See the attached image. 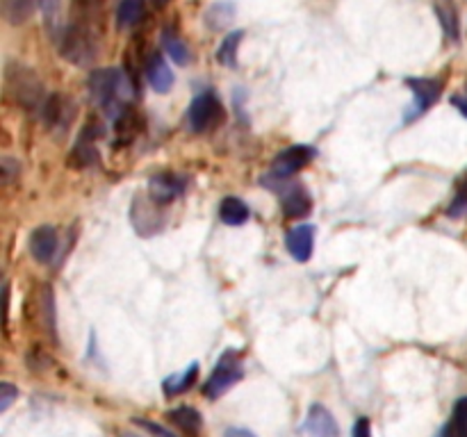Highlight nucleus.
Returning a JSON list of instances; mask_svg holds the SVG:
<instances>
[{"label": "nucleus", "mask_w": 467, "mask_h": 437, "mask_svg": "<svg viewBox=\"0 0 467 437\" xmlns=\"http://www.w3.org/2000/svg\"><path fill=\"white\" fill-rule=\"evenodd\" d=\"M196 376H199V364L192 363L190 367L185 369V372L174 373V376L164 378V381H163V392H164V394H167V396H178V394H183V392H187L192 385H194Z\"/></svg>", "instance_id": "412c9836"}, {"label": "nucleus", "mask_w": 467, "mask_h": 437, "mask_svg": "<svg viewBox=\"0 0 467 437\" xmlns=\"http://www.w3.org/2000/svg\"><path fill=\"white\" fill-rule=\"evenodd\" d=\"M406 84L412 94V105H411V112L406 114V121H412L417 119V116L424 114V112L438 101L440 94H442V80L408 78Z\"/></svg>", "instance_id": "6e6552de"}, {"label": "nucleus", "mask_w": 467, "mask_h": 437, "mask_svg": "<svg viewBox=\"0 0 467 437\" xmlns=\"http://www.w3.org/2000/svg\"><path fill=\"white\" fill-rule=\"evenodd\" d=\"M283 184H276V189L281 192V207L285 212L287 219H303L310 210H313V198L305 192V187L296 180L281 178Z\"/></svg>", "instance_id": "1a4fd4ad"}, {"label": "nucleus", "mask_w": 467, "mask_h": 437, "mask_svg": "<svg viewBox=\"0 0 467 437\" xmlns=\"http://www.w3.org/2000/svg\"><path fill=\"white\" fill-rule=\"evenodd\" d=\"M440 437H442V435H440Z\"/></svg>", "instance_id": "e433bc0d"}, {"label": "nucleus", "mask_w": 467, "mask_h": 437, "mask_svg": "<svg viewBox=\"0 0 467 437\" xmlns=\"http://www.w3.org/2000/svg\"><path fill=\"white\" fill-rule=\"evenodd\" d=\"M153 3V7H158V10H163V7H167L169 3H172V0H151Z\"/></svg>", "instance_id": "f704fd0d"}, {"label": "nucleus", "mask_w": 467, "mask_h": 437, "mask_svg": "<svg viewBox=\"0 0 467 437\" xmlns=\"http://www.w3.org/2000/svg\"><path fill=\"white\" fill-rule=\"evenodd\" d=\"M187 116H190V125L194 133H208V130H213L214 125L224 121L222 101L213 92L199 94L192 101Z\"/></svg>", "instance_id": "39448f33"}, {"label": "nucleus", "mask_w": 467, "mask_h": 437, "mask_svg": "<svg viewBox=\"0 0 467 437\" xmlns=\"http://www.w3.org/2000/svg\"><path fill=\"white\" fill-rule=\"evenodd\" d=\"M146 78L148 84H151L158 94L172 92L174 83H176V78H174L172 74V66L164 62L163 55H151V62H148L146 66Z\"/></svg>", "instance_id": "4468645a"}, {"label": "nucleus", "mask_w": 467, "mask_h": 437, "mask_svg": "<svg viewBox=\"0 0 467 437\" xmlns=\"http://www.w3.org/2000/svg\"><path fill=\"white\" fill-rule=\"evenodd\" d=\"M89 98L110 116L112 121L119 119L125 110V98H128L130 83L119 69H96L87 78Z\"/></svg>", "instance_id": "f257e3e1"}, {"label": "nucleus", "mask_w": 467, "mask_h": 437, "mask_svg": "<svg viewBox=\"0 0 467 437\" xmlns=\"http://www.w3.org/2000/svg\"><path fill=\"white\" fill-rule=\"evenodd\" d=\"M134 423H137V426H142L144 431H148L151 432L153 437H181L178 435V432H174V431H169V428H164V426H160V423H155V422H151V419H142V417H134L133 419Z\"/></svg>", "instance_id": "bb28decb"}, {"label": "nucleus", "mask_w": 467, "mask_h": 437, "mask_svg": "<svg viewBox=\"0 0 467 437\" xmlns=\"http://www.w3.org/2000/svg\"><path fill=\"white\" fill-rule=\"evenodd\" d=\"M167 419L174 426L181 428V432H185V435L190 437L199 435L201 426H204V417H201L194 408H190V405H181V408L169 410Z\"/></svg>", "instance_id": "dca6fc26"}, {"label": "nucleus", "mask_w": 467, "mask_h": 437, "mask_svg": "<svg viewBox=\"0 0 467 437\" xmlns=\"http://www.w3.org/2000/svg\"><path fill=\"white\" fill-rule=\"evenodd\" d=\"M37 5V0H0V12L10 25H24Z\"/></svg>", "instance_id": "f3484780"}, {"label": "nucleus", "mask_w": 467, "mask_h": 437, "mask_svg": "<svg viewBox=\"0 0 467 437\" xmlns=\"http://www.w3.org/2000/svg\"><path fill=\"white\" fill-rule=\"evenodd\" d=\"M16 396H19V390L12 382H0V412H7L10 405L16 401Z\"/></svg>", "instance_id": "cd10ccee"}, {"label": "nucleus", "mask_w": 467, "mask_h": 437, "mask_svg": "<svg viewBox=\"0 0 467 437\" xmlns=\"http://www.w3.org/2000/svg\"><path fill=\"white\" fill-rule=\"evenodd\" d=\"M352 437H372V423L367 417H361L356 423H353Z\"/></svg>", "instance_id": "2f4dec72"}, {"label": "nucleus", "mask_w": 467, "mask_h": 437, "mask_svg": "<svg viewBox=\"0 0 467 437\" xmlns=\"http://www.w3.org/2000/svg\"><path fill=\"white\" fill-rule=\"evenodd\" d=\"M144 0H121L116 7V28L130 30L142 21Z\"/></svg>", "instance_id": "4be33fe9"}, {"label": "nucleus", "mask_w": 467, "mask_h": 437, "mask_svg": "<svg viewBox=\"0 0 467 437\" xmlns=\"http://www.w3.org/2000/svg\"><path fill=\"white\" fill-rule=\"evenodd\" d=\"M183 192H185V178H181L176 174L153 175L151 183H148V196L163 207L176 201Z\"/></svg>", "instance_id": "9b49d317"}, {"label": "nucleus", "mask_w": 467, "mask_h": 437, "mask_svg": "<svg viewBox=\"0 0 467 437\" xmlns=\"http://www.w3.org/2000/svg\"><path fill=\"white\" fill-rule=\"evenodd\" d=\"M435 16H438L442 33L449 42H458L461 39V24H458V10L452 0H435L433 3Z\"/></svg>", "instance_id": "2eb2a0df"}, {"label": "nucleus", "mask_w": 467, "mask_h": 437, "mask_svg": "<svg viewBox=\"0 0 467 437\" xmlns=\"http://www.w3.org/2000/svg\"><path fill=\"white\" fill-rule=\"evenodd\" d=\"M71 107L62 96H48L42 107V116L48 125H65L69 121Z\"/></svg>", "instance_id": "393cba45"}, {"label": "nucleus", "mask_w": 467, "mask_h": 437, "mask_svg": "<svg viewBox=\"0 0 467 437\" xmlns=\"http://www.w3.org/2000/svg\"><path fill=\"white\" fill-rule=\"evenodd\" d=\"M315 155L317 151L313 146H308V144H294V146L285 148V151H281L273 157L272 175L273 178H292L296 171H301L305 164H310Z\"/></svg>", "instance_id": "0eeeda50"}, {"label": "nucleus", "mask_w": 467, "mask_h": 437, "mask_svg": "<svg viewBox=\"0 0 467 437\" xmlns=\"http://www.w3.org/2000/svg\"><path fill=\"white\" fill-rule=\"evenodd\" d=\"M39 10H42L44 24H46V30L51 33L53 39L60 42L62 37V0H37Z\"/></svg>", "instance_id": "5701e85b"}, {"label": "nucleus", "mask_w": 467, "mask_h": 437, "mask_svg": "<svg viewBox=\"0 0 467 437\" xmlns=\"http://www.w3.org/2000/svg\"><path fill=\"white\" fill-rule=\"evenodd\" d=\"M160 210H163V205H158L151 196H134L133 207H130V219H133L134 231L144 237H151L163 231L164 216Z\"/></svg>", "instance_id": "423d86ee"}, {"label": "nucleus", "mask_w": 467, "mask_h": 437, "mask_svg": "<svg viewBox=\"0 0 467 437\" xmlns=\"http://www.w3.org/2000/svg\"><path fill=\"white\" fill-rule=\"evenodd\" d=\"M465 212H467V189L458 194V196L453 198V205L449 207V214L452 216H461L465 214Z\"/></svg>", "instance_id": "7c9ffc66"}, {"label": "nucleus", "mask_w": 467, "mask_h": 437, "mask_svg": "<svg viewBox=\"0 0 467 437\" xmlns=\"http://www.w3.org/2000/svg\"><path fill=\"white\" fill-rule=\"evenodd\" d=\"M244 378V367H242V355L235 349L224 351V355L219 358L217 367L210 373V378L204 385V394L208 399H219V396L226 394L233 385Z\"/></svg>", "instance_id": "20e7f679"}, {"label": "nucleus", "mask_w": 467, "mask_h": 437, "mask_svg": "<svg viewBox=\"0 0 467 437\" xmlns=\"http://www.w3.org/2000/svg\"><path fill=\"white\" fill-rule=\"evenodd\" d=\"M119 437H139V435H133V432H121Z\"/></svg>", "instance_id": "c9c22d12"}, {"label": "nucleus", "mask_w": 467, "mask_h": 437, "mask_svg": "<svg viewBox=\"0 0 467 437\" xmlns=\"http://www.w3.org/2000/svg\"><path fill=\"white\" fill-rule=\"evenodd\" d=\"M98 33L94 30L92 21L75 19L74 24L66 25V30L60 37V51L66 62L75 66H89L98 57Z\"/></svg>", "instance_id": "f03ea898"}, {"label": "nucleus", "mask_w": 467, "mask_h": 437, "mask_svg": "<svg viewBox=\"0 0 467 437\" xmlns=\"http://www.w3.org/2000/svg\"><path fill=\"white\" fill-rule=\"evenodd\" d=\"M244 39V30H235V33L226 35L224 42L217 48V62L222 66H235L237 65V51H240V44Z\"/></svg>", "instance_id": "a878e982"}, {"label": "nucleus", "mask_w": 467, "mask_h": 437, "mask_svg": "<svg viewBox=\"0 0 467 437\" xmlns=\"http://www.w3.org/2000/svg\"><path fill=\"white\" fill-rule=\"evenodd\" d=\"M285 246L296 263H308L313 251H315V226L303 223V226H296L292 231H287Z\"/></svg>", "instance_id": "ddd939ff"}, {"label": "nucleus", "mask_w": 467, "mask_h": 437, "mask_svg": "<svg viewBox=\"0 0 467 437\" xmlns=\"http://www.w3.org/2000/svg\"><path fill=\"white\" fill-rule=\"evenodd\" d=\"M442 437H467V396H461L453 403L452 417L442 428Z\"/></svg>", "instance_id": "b1692460"}, {"label": "nucleus", "mask_w": 467, "mask_h": 437, "mask_svg": "<svg viewBox=\"0 0 467 437\" xmlns=\"http://www.w3.org/2000/svg\"><path fill=\"white\" fill-rule=\"evenodd\" d=\"M57 246H60V237H57V231L53 226H39L30 235V253L39 264L53 263Z\"/></svg>", "instance_id": "f8f14e48"}, {"label": "nucleus", "mask_w": 467, "mask_h": 437, "mask_svg": "<svg viewBox=\"0 0 467 437\" xmlns=\"http://www.w3.org/2000/svg\"><path fill=\"white\" fill-rule=\"evenodd\" d=\"M219 216L226 226H242L249 219V205L237 196H226L219 207Z\"/></svg>", "instance_id": "aec40b11"}, {"label": "nucleus", "mask_w": 467, "mask_h": 437, "mask_svg": "<svg viewBox=\"0 0 467 437\" xmlns=\"http://www.w3.org/2000/svg\"><path fill=\"white\" fill-rule=\"evenodd\" d=\"M163 48H164V53H167V55L176 62V65L187 66L192 62L190 46L183 42V37L174 28L163 30Z\"/></svg>", "instance_id": "a211bd4d"}, {"label": "nucleus", "mask_w": 467, "mask_h": 437, "mask_svg": "<svg viewBox=\"0 0 467 437\" xmlns=\"http://www.w3.org/2000/svg\"><path fill=\"white\" fill-rule=\"evenodd\" d=\"M5 87L7 94L25 110H42L44 103H46V94H44L39 75L21 62H7Z\"/></svg>", "instance_id": "7ed1b4c3"}, {"label": "nucleus", "mask_w": 467, "mask_h": 437, "mask_svg": "<svg viewBox=\"0 0 467 437\" xmlns=\"http://www.w3.org/2000/svg\"><path fill=\"white\" fill-rule=\"evenodd\" d=\"M303 431L308 437H340V426L329 408L322 403H313L305 414Z\"/></svg>", "instance_id": "9d476101"}, {"label": "nucleus", "mask_w": 467, "mask_h": 437, "mask_svg": "<svg viewBox=\"0 0 467 437\" xmlns=\"http://www.w3.org/2000/svg\"><path fill=\"white\" fill-rule=\"evenodd\" d=\"M101 0H75V10L80 12V21H92V16L96 15Z\"/></svg>", "instance_id": "c85d7f7f"}, {"label": "nucleus", "mask_w": 467, "mask_h": 437, "mask_svg": "<svg viewBox=\"0 0 467 437\" xmlns=\"http://www.w3.org/2000/svg\"><path fill=\"white\" fill-rule=\"evenodd\" d=\"M452 105L456 107V110L461 112V114L467 119V89H462V92L453 94V96H452Z\"/></svg>", "instance_id": "473e14b6"}, {"label": "nucleus", "mask_w": 467, "mask_h": 437, "mask_svg": "<svg viewBox=\"0 0 467 437\" xmlns=\"http://www.w3.org/2000/svg\"><path fill=\"white\" fill-rule=\"evenodd\" d=\"M224 437H255V432L246 431V428H226V432H224Z\"/></svg>", "instance_id": "72a5a7b5"}, {"label": "nucleus", "mask_w": 467, "mask_h": 437, "mask_svg": "<svg viewBox=\"0 0 467 437\" xmlns=\"http://www.w3.org/2000/svg\"><path fill=\"white\" fill-rule=\"evenodd\" d=\"M233 19H235V5H233L231 0H219V3H214L205 12V25L210 30H214V33L228 28L233 24Z\"/></svg>", "instance_id": "6ab92c4d"}, {"label": "nucleus", "mask_w": 467, "mask_h": 437, "mask_svg": "<svg viewBox=\"0 0 467 437\" xmlns=\"http://www.w3.org/2000/svg\"><path fill=\"white\" fill-rule=\"evenodd\" d=\"M0 169H3V183L10 184L12 180H15V175L19 174V162L12 160V157H3V164H0Z\"/></svg>", "instance_id": "c756f323"}]
</instances>
